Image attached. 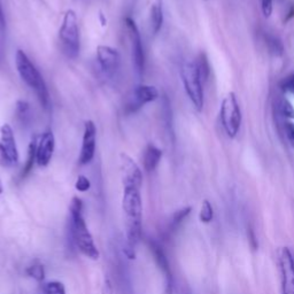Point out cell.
<instances>
[{"mask_svg": "<svg viewBox=\"0 0 294 294\" xmlns=\"http://www.w3.org/2000/svg\"><path fill=\"white\" fill-rule=\"evenodd\" d=\"M140 189L133 186H124L123 191L122 207L125 214L126 226V246L136 248L141 238V215L142 202L140 197Z\"/></svg>", "mask_w": 294, "mask_h": 294, "instance_id": "1", "label": "cell"}, {"mask_svg": "<svg viewBox=\"0 0 294 294\" xmlns=\"http://www.w3.org/2000/svg\"><path fill=\"white\" fill-rule=\"evenodd\" d=\"M70 216H71V234L74 241L85 256L91 260L99 259V251L94 244V240L85 224L83 217V202L77 197H74L70 204Z\"/></svg>", "mask_w": 294, "mask_h": 294, "instance_id": "2", "label": "cell"}, {"mask_svg": "<svg viewBox=\"0 0 294 294\" xmlns=\"http://www.w3.org/2000/svg\"><path fill=\"white\" fill-rule=\"evenodd\" d=\"M15 65H17V69L19 71L20 77L22 78V81L30 89L35 91L39 102H41V105L44 108H49L50 94L49 90H47L46 83L44 81V78L38 69L36 68L34 63L30 61V59L28 58V55L22 50H18L17 54H15Z\"/></svg>", "mask_w": 294, "mask_h": 294, "instance_id": "3", "label": "cell"}, {"mask_svg": "<svg viewBox=\"0 0 294 294\" xmlns=\"http://www.w3.org/2000/svg\"><path fill=\"white\" fill-rule=\"evenodd\" d=\"M59 38L63 53L71 59L77 58L79 53V28L76 13L73 10L67 11L63 17Z\"/></svg>", "mask_w": 294, "mask_h": 294, "instance_id": "4", "label": "cell"}, {"mask_svg": "<svg viewBox=\"0 0 294 294\" xmlns=\"http://www.w3.org/2000/svg\"><path fill=\"white\" fill-rule=\"evenodd\" d=\"M181 76L190 100L192 101L198 112H201L204 107V89H202V82L198 73L196 62L183 63Z\"/></svg>", "mask_w": 294, "mask_h": 294, "instance_id": "5", "label": "cell"}, {"mask_svg": "<svg viewBox=\"0 0 294 294\" xmlns=\"http://www.w3.org/2000/svg\"><path fill=\"white\" fill-rule=\"evenodd\" d=\"M220 114L225 132L228 133L230 138H234L240 129L242 116L239 102H238L236 94L233 92H230L223 99Z\"/></svg>", "mask_w": 294, "mask_h": 294, "instance_id": "6", "label": "cell"}, {"mask_svg": "<svg viewBox=\"0 0 294 294\" xmlns=\"http://www.w3.org/2000/svg\"><path fill=\"white\" fill-rule=\"evenodd\" d=\"M159 98V91L156 86L152 85H138L130 91L124 100L125 114H133L138 112L141 107L149 102L157 100Z\"/></svg>", "mask_w": 294, "mask_h": 294, "instance_id": "7", "label": "cell"}, {"mask_svg": "<svg viewBox=\"0 0 294 294\" xmlns=\"http://www.w3.org/2000/svg\"><path fill=\"white\" fill-rule=\"evenodd\" d=\"M124 22L126 29L129 31V38L131 43V58H132L133 68L134 71H136L137 76L141 77L142 75H144L145 69V54L140 34H139L136 22H134L132 19L125 18Z\"/></svg>", "mask_w": 294, "mask_h": 294, "instance_id": "8", "label": "cell"}, {"mask_svg": "<svg viewBox=\"0 0 294 294\" xmlns=\"http://www.w3.org/2000/svg\"><path fill=\"white\" fill-rule=\"evenodd\" d=\"M0 158L5 166L14 167L19 164V152L14 132L7 123L0 128Z\"/></svg>", "mask_w": 294, "mask_h": 294, "instance_id": "9", "label": "cell"}, {"mask_svg": "<svg viewBox=\"0 0 294 294\" xmlns=\"http://www.w3.org/2000/svg\"><path fill=\"white\" fill-rule=\"evenodd\" d=\"M97 61L102 73L106 76L113 77L120 69L121 57L116 49L110 46L100 45L97 49Z\"/></svg>", "mask_w": 294, "mask_h": 294, "instance_id": "10", "label": "cell"}, {"mask_svg": "<svg viewBox=\"0 0 294 294\" xmlns=\"http://www.w3.org/2000/svg\"><path fill=\"white\" fill-rule=\"evenodd\" d=\"M281 272V294H294V259L287 247H284L279 257Z\"/></svg>", "mask_w": 294, "mask_h": 294, "instance_id": "11", "label": "cell"}, {"mask_svg": "<svg viewBox=\"0 0 294 294\" xmlns=\"http://www.w3.org/2000/svg\"><path fill=\"white\" fill-rule=\"evenodd\" d=\"M120 168L122 174L123 185L133 186V188L140 189L142 183L141 170L128 154H120Z\"/></svg>", "mask_w": 294, "mask_h": 294, "instance_id": "12", "label": "cell"}, {"mask_svg": "<svg viewBox=\"0 0 294 294\" xmlns=\"http://www.w3.org/2000/svg\"><path fill=\"white\" fill-rule=\"evenodd\" d=\"M95 138H97V129L92 121H86L84 124V134H83L82 150L79 154V164L85 166L92 161L95 153Z\"/></svg>", "mask_w": 294, "mask_h": 294, "instance_id": "13", "label": "cell"}, {"mask_svg": "<svg viewBox=\"0 0 294 294\" xmlns=\"http://www.w3.org/2000/svg\"><path fill=\"white\" fill-rule=\"evenodd\" d=\"M55 147V139L52 131H46L38 138L36 149V162L38 166L46 167L52 160Z\"/></svg>", "mask_w": 294, "mask_h": 294, "instance_id": "14", "label": "cell"}, {"mask_svg": "<svg viewBox=\"0 0 294 294\" xmlns=\"http://www.w3.org/2000/svg\"><path fill=\"white\" fill-rule=\"evenodd\" d=\"M162 158V151L154 145H149L144 152V168L146 172L152 173L157 169Z\"/></svg>", "mask_w": 294, "mask_h": 294, "instance_id": "15", "label": "cell"}, {"mask_svg": "<svg viewBox=\"0 0 294 294\" xmlns=\"http://www.w3.org/2000/svg\"><path fill=\"white\" fill-rule=\"evenodd\" d=\"M162 0H154V3L151 6L150 12V20H151V28L154 35H157L161 30L162 25H164V5Z\"/></svg>", "mask_w": 294, "mask_h": 294, "instance_id": "16", "label": "cell"}, {"mask_svg": "<svg viewBox=\"0 0 294 294\" xmlns=\"http://www.w3.org/2000/svg\"><path fill=\"white\" fill-rule=\"evenodd\" d=\"M149 246H150L151 252H152L153 256H154V260H156L157 264L159 265V267H160L162 271L166 273V277L172 276V272H170V267H169V262H168V259H167L164 249L160 247V245H159L158 242L153 241V240L149 241Z\"/></svg>", "mask_w": 294, "mask_h": 294, "instance_id": "17", "label": "cell"}, {"mask_svg": "<svg viewBox=\"0 0 294 294\" xmlns=\"http://www.w3.org/2000/svg\"><path fill=\"white\" fill-rule=\"evenodd\" d=\"M15 114H17V118L20 124L25 126L30 124L33 114H31L29 102H27L26 100H19L17 102V107H15Z\"/></svg>", "mask_w": 294, "mask_h": 294, "instance_id": "18", "label": "cell"}, {"mask_svg": "<svg viewBox=\"0 0 294 294\" xmlns=\"http://www.w3.org/2000/svg\"><path fill=\"white\" fill-rule=\"evenodd\" d=\"M37 141H38L37 136L31 137L29 146H28L27 162L25 165V168H23V170H22V177H26L27 175L31 172V169H33L34 164L36 161V149H37Z\"/></svg>", "mask_w": 294, "mask_h": 294, "instance_id": "19", "label": "cell"}, {"mask_svg": "<svg viewBox=\"0 0 294 294\" xmlns=\"http://www.w3.org/2000/svg\"><path fill=\"white\" fill-rule=\"evenodd\" d=\"M198 73H199V76L201 82H207L210 75V66L207 59V55L205 53H200L199 57L197 59L196 62Z\"/></svg>", "mask_w": 294, "mask_h": 294, "instance_id": "20", "label": "cell"}, {"mask_svg": "<svg viewBox=\"0 0 294 294\" xmlns=\"http://www.w3.org/2000/svg\"><path fill=\"white\" fill-rule=\"evenodd\" d=\"M267 45L269 52L275 57H281L284 53V45L279 38L275 36H268L267 37Z\"/></svg>", "mask_w": 294, "mask_h": 294, "instance_id": "21", "label": "cell"}, {"mask_svg": "<svg viewBox=\"0 0 294 294\" xmlns=\"http://www.w3.org/2000/svg\"><path fill=\"white\" fill-rule=\"evenodd\" d=\"M162 117L166 123V126L173 134V116H172V107H170V101L167 98V95H164V100H162Z\"/></svg>", "mask_w": 294, "mask_h": 294, "instance_id": "22", "label": "cell"}, {"mask_svg": "<svg viewBox=\"0 0 294 294\" xmlns=\"http://www.w3.org/2000/svg\"><path fill=\"white\" fill-rule=\"evenodd\" d=\"M44 294H66L65 285L60 281H49L43 287Z\"/></svg>", "mask_w": 294, "mask_h": 294, "instance_id": "23", "label": "cell"}, {"mask_svg": "<svg viewBox=\"0 0 294 294\" xmlns=\"http://www.w3.org/2000/svg\"><path fill=\"white\" fill-rule=\"evenodd\" d=\"M191 210H192V208L186 207V208H183L181 210H178V212H176L174 214L173 220H172V224H170V226H172L173 230H176L178 226H180L183 223V221H184L185 218L190 215Z\"/></svg>", "mask_w": 294, "mask_h": 294, "instance_id": "24", "label": "cell"}, {"mask_svg": "<svg viewBox=\"0 0 294 294\" xmlns=\"http://www.w3.org/2000/svg\"><path fill=\"white\" fill-rule=\"evenodd\" d=\"M214 217V212H213V207L210 205V202L208 200H205L202 202V207L200 210V215L199 218L202 223H210Z\"/></svg>", "mask_w": 294, "mask_h": 294, "instance_id": "25", "label": "cell"}, {"mask_svg": "<svg viewBox=\"0 0 294 294\" xmlns=\"http://www.w3.org/2000/svg\"><path fill=\"white\" fill-rule=\"evenodd\" d=\"M27 273L38 281H42L44 280V278H45V270H44V267L42 264L30 265V267H28L27 269Z\"/></svg>", "mask_w": 294, "mask_h": 294, "instance_id": "26", "label": "cell"}, {"mask_svg": "<svg viewBox=\"0 0 294 294\" xmlns=\"http://www.w3.org/2000/svg\"><path fill=\"white\" fill-rule=\"evenodd\" d=\"M280 112L285 117L289 118V120H294V107L286 98L280 101Z\"/></svg>", "mask_w": 294, "mask_h": 294, "instance_id": "27", "label": "cell"}, {"mask_svg": "<svg viewBox=\"0 0 294 294\" xmlns=\"http://www.w3.org/2000/svg\"><path fill=\"white\" fill-rule=\"evenodd\" d=\"M75 188H76V190H78L79 192H86V191L90 190V188H91V182H90L89 178L81 175V176H78V178H77L76 184H75Z\"/></svg>", "mask_w": 294, "mask_h": 294, "instance_id": "28", "label": "cell"}, {"mask_svg": "<svg viewBox=\"0 0 294 294\" xmlns=\"http://www.w3.org/2000/svg\"><path fill=\"white\" fill-rule=\"evenodd\" d=\"M281 89L294 94V74L289 75L284 79L283 83H281Z\"/></svg>", "mask_w": 294, "mask_h": 294, "instance_id": "29", "label": "cell"}, {"mask_svg": "<svg viewBox=\"0 0 294 294\" xmlns=\"http://www.w3.org/2000/svg\"><path fill=\"white\" fill-rule=\"evenodd\" d=\"M272 0H262V12L265 18H270L272 14Z\"/></svg>", "mask_w": 294, "mask_h": 294, "instance_id": "30", "label": "cell"}, {"mask_svg": "<svg viewBox=\"0 0 294 294\" xmlns=\"http://www.w3.org/2000/svg\"><path fill=\"white\" fill-rule=\"evenodd\" d=\"M285 131H286V136H287L289 142H291V145L294 147V123L292 122L286 123Z\"/></svg>", "mask_w": 294, "mask_h": 294, "instance_id": "31", "label": "cell"}, {"mask_svg": "<svg viewBox=\"0 0 294 294\" xmlns=\"http://www.w3.org/2000/svg\"><path fill=\"white\" fill-rule=\"evenodd\" d=\"M101 294H113V286L112 283L108 278H106L104 281V285H102V289H101Z\"/></svg>", "mask_w": 294, "mask_h": 294, "instance_id": "32", "label": "cell"}, {"mask_svg": "<svg viewBox=\"0 0 294 294\" xmlns=\"http://www.w3.org/2000/svg\"><path fill=\"white\" fill-rule=\"evenodd\" d=\"M293 18H294V5H292L291 7H289L288 13H287V15H286L285 19H284V23L288 22V21H291V20H292Z\"/></svg>", "mask_w": 294, "mask_h": 294, "instance_id": "33", "label": "cell"}, {"mask_svg": "<svg viewBox=\"0 0 294 294\" xmlns=\"http://www.w3.org/2000/svg\"><path fill=\"white\" fill-rule=\"evenodd\" d=\"M100 19H101V23H102V26L105 27V25H106V20H105V18H104V15L100 14Z\"/></svg>", "mask_w": 294, "mask_h": 294, "instance_id": "34", "label": "cell"}, {"mask_svg": "<svg viewBox=\"0 0 294 294\" xmlns=\"http://www.w3.org/2000/svg\"><path fill=\"white\" fill-rule=\"evenodd\" d=\"M166 294H173V289H166Z\"/></svg>", "mask_w": 294, "mask_h": 294, "instance_id": "35", "label": "cell"}, {"mask_svg": "<svg viewBox=\"0 0 294 294\" xmlns=\"http://www.w3.org/2000/svg\"><path fill=\"white\" fill-rule=\"evenodd\" d=\"M3 191H4V189H3V184H2V181H0V194L3 193Z\"/></svg>", "mask_w": 294, "mask_h": 294, "instance_id": "36", "label": "cell"}]
</instances>
